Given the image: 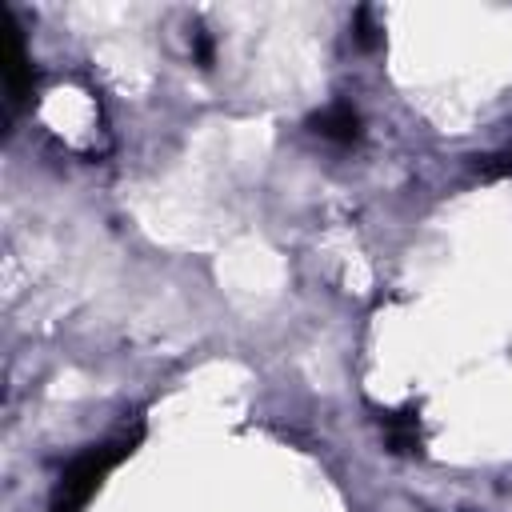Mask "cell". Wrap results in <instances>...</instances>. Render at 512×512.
<instances>
[{
  "instance_id": "obj_1",
  "label": "cell",
  "mask_w": 512,
  "mask_h": 512,
  "mask_svg": "<svg viewBox=\"0 0 512 512\" xmlns=\"http://www.w3.org/2000/svg\"><path fill=\"white\" fill-rule=\"evenodd\" d=\"M136 448V436H120V440H104V444H92L84 448L56 480L52 488V500H48V512H84V504L96 496V488L104 484V476Z\"/></svg>"
},
{
  "instance_id": "obj_2",
  "label": "cell",
  "mask_w": 512,
  "mask_h": 512,
  "mask_svg": "<svg viewBox=\"0 0 512 512\" xmlns=\"http://www.w3.org/2000/svg\"><path fill=\"white\" fill-rule=\"evenodd\" d=\"M4 84H8V100L16 104L24 92H28V84H32V64H28V56H24V40H20V28H16V20L8 16V24H4Z\"/></svg>"
},
{
  "instance_id": "obj_3",
  "label": "cell",
  "mask_w": 512,
  "mask_h": 512,
  "mask_svg": "<svg viewBox=\"0 0 512 512\" xmlns=\"http://www.w3.org/2000/svg\"><path fill=\"white\" fill-rule=\"evenodd\" d=\"M312 128L324 136V140H340V144H352L360 136V116L348 100H336L328 104L320 116H312Z\"/></svg>"
},
{
  "instance_id": "obj_4",
  "label": "cell",
  "mask_w": 512,
  "mask_h": 512,
  "mask_svg": "<svg viewBox=\"0 0 512 512\" xmlns=\"http://www.w3.org/2000/svg\"><path fill=\"white\" fill-rule=\"evenodd\" d=\"M388 448L392 452H420V416L416 412H392L384 416Z\"/></svg>"
}]
</instances>
